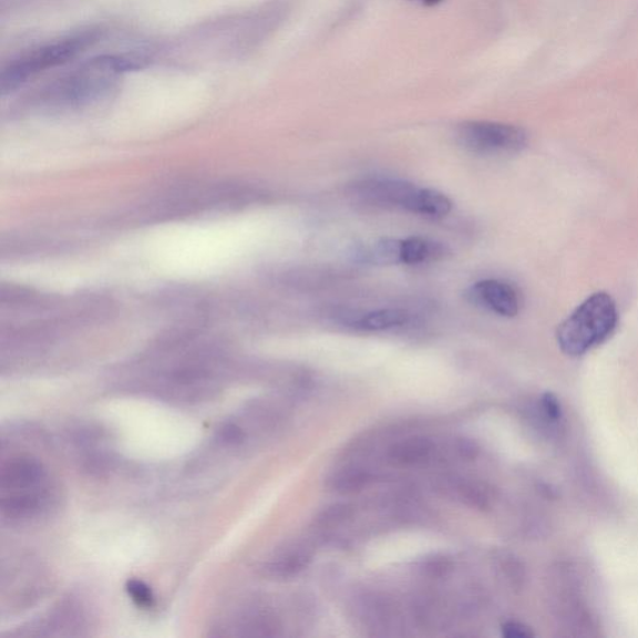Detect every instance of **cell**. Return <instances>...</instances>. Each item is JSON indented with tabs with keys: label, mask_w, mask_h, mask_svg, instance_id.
<instances>
[{
	"label": "cell",
	"mask_w": 638,
	"mask_h": 638,
	"mask_svg": "<svg viewBox=\"0 0 638 638\" xmlns=\"http://www.w3.org/2000/svg\"><path fill=\"white\" fill-rule=\"evenodd\" d=\"M618 312L613 297L598 292L588 297L557 329L562 351L578 357L590 351L610 336L617 326Z\"/></svg>",
	"instance_id": "obj_1"
},
{
	"label": "cell",
	"mask_w": 638,
	"mask_h": 638,
	"mask_svg": "<svg viewBox=\"0 0 638 638\" xmlns=\"http://www.w3.org/2000/svg\"><path fill=\"white\" fill-rule=\"evenodd\" d=\"M94 40L92 33L58 40V42L33 50L8 64L0 75V92L7 95L23 86L29 79L48 69L62 65L83 52Z\"/></svg>",
	"instance_id": "obj_2"
},
{
	"label": "cell",
	"mask_w": 638,
	"mask_h": 638,
	"mask_svg": "<svg viewBox=\"0 0 638 638\" xmlns=\"http://www.w3.org/2000/svg\"><path fill=\"white\" fill-rule=\"evenodd\" d=\"M143 66V60L132 56L105 55L90 60L68 80L63 95L70 103H89L112 90L120 75Z\"/></svg>",
	"instance_id": "obj_3"
},
{
	"label": "cell",
	"mask_w": 638,
	"mask_h": 638,
	"mask_svg": "<svg viewBox=\"0 0 638 638\" xmlns=\"http://www.w3.org/2000/svg\"><path fill=\"white\" fill-rule=\"evenodd\" d=\"M456 140L467 152L484 156L521 153L527 146L524 128L493 122H466L457 126Z\"/></svg>",
	"instance_id": "obj_4"
},
{
	"label": "cell",
	"mask_w": 638,
	"mask_h": 638,
	"mask_svg": "<svg viewBox=\"0 0 638 638\" xmlns=\"http://www.w3.org/2000/svg\"><path fill=\"white\" fill-rule=\"evenodd\" d=\"M418 189V186L403 179L372 177L356 183L353 194L371 204L393 206L411 212Z\"/></svg>",
	"instance_id": "obj_5"
},
{
	"label": "cell",
	"mask_w": 638,
	"mask_h": 638,
	"mask_svg": "<svg viewBox=\"0 0 638 638\" xmlns=\"http://www.w3.org/2000/svg\"><path fill=\"white\" fill-rule=\"evenodd\" d=\"M465 296L469 302L498 316L515 317L521 311V298L516 289L498 279L476 282L467 289Z\"/></svg>",
	"instance_id": "obj_6"
},
{
	"label": "cell",
	"mask_w": 638,
	"mask_h": 638,
	"mask_svg": "<svg viewBox=\"0 0 638 638\" xmlns=\"http://www.w3.org/2000/svg\"><path fill=\"white\" fill-rule=\"evenodd\" d=\"M2 487L4 491H27L38 488L45 481V472L35 459L18 457L2 469Z\"/></svg>",
	"instance_id": "obj_7"
},
{
	"label": "cell",
	"mask_w": 638,
	"mask_h": 638,
	"mask_svg": "<svg viewBox=\"0 0 638 638\" xmlns=\"http://www.w3.org/2000/svg\"><path fill=\"white\" fill-rule=\"evenodd\" d=\"M449 255V249L444 244L434 239L413 236L402 239V264L421 265L442 261Z\"/></svg>",
	"instance_id": "obj_8"
},
{
	"label": "cell",
	"mask_w": 638,
	"mask_h": 638,
	"mask_svg": "<svg viewBox=\"0 0 638 638\" xmlns=\"http://www.w3.org/2000/svg\"><path fill=\"white\" fill-rule=\"evenodd\" d=\"M358 261L378 266L402 264V239L384 237L358 246L354 251Z\"/></svg>",
	"instance_id": "obj_9"
},
{
	"label": "cell",
	"mask_w": 638,
	"mask_h": 638,
	"mask_svg": "<svg viewBox=\"0 0 638 638\" xmlns=\"http://www.w3.org/2000/svg\"><path fill=\"white\" fill-rule=\"evenodd\" d=\"M433 443L423 436H412L399 442L389 451V459L395 465L412 466L426 461L433 452Z\"/></svg>",
	"instance_id": "obj_10"
},
{
	"label": "cell",
	"mask_w": 638,
	"mask_h": 638,
	"mask_svg": "<svg viewBox=\"0 0 638 638\" xmlns=\"http://www.w3.org/2000/svg\"><path fill=\"white\" fill-rule=\"evenodd\" d=\"M447 196L433 188L419 187L411 213L431 218H442L452 212Z\"/></svg>",
	"instance_id": "obj_11"
},
{
	"label": "cell",
	"mask_w": 638,
	"mask_h": 638,
	"mask_svg": "<svg viewBox=\"0 0 638 638\" xmlns=\"http://www.w3.org/2000/svg\"><path fill=\"white\" fill-rule=\"evenodd\" d=\"M411 316L399 308L378 309V311L369 312L356 321V327L362 331L378 332L385 331L395 327H402L409 322Z\"/></svg>",
	"instance_id": "obj_12"
},
{
	"label": "cell",
	"mask_w": 638,
	"mask_h": 638,
	"mask_svg": "<svg viewBox=\"0 0 638 638\" xmlns=\"http://www.w3.org/2000/svg\"><path fill=\"white\" fill-rule=\"evenodd\" d=\"M43 503L44 498L39 493L10 494L3 497L2 513L10 521H23L37 515Z\"/></svg>",
	"instance_id": "obj_13"
},
{
	"label": "cell",
	"mask_w": 638,
	"mask_h": 638,
	"mask_svg": "<svg viewBox=\"0 0 638 638\" xmlns=\"http://www.w3.org/2000/svg\"><path fill=\"white\" fill-rule=\"evenodd\" d=\"M371 474L361 467H347L329 481L332 491L339 494H353L363 491L371 483Z\"/></svg>",
	"instance_id": "obj_14"
},
{
	"label": "cell",
	"mask_w": 638,
	"mask_h": 638,
	"mask_svg": "<svg viewBox=\"0 0 638 638\" xmlns=\"http://www.w3.org/2000/svg\"><path fill=\"white\" fill-rule=\"evenodd\" d=\"M309 562H311V554L307 550H297L279 557L278 560L269 564L267 572L269 575L276 577H291L302 572Z\"/></svg>",
	"instance_id": "obj_15"
},
{
	"label": "cell",
	"mask_w": 638,
	"mask_h": 638,
	"mask_svg": "<svg viewBox=\"0 0 638 638\" xmlns=\"http://www.w3.org/2000/svg\"><path fill=\"white\" fill-rule=\"evenodd\" d=\"M126 591L132 600L138 606L148 608L155 603V596L152 588H150L142 580H128L126 584Z\"/></svg>",
	"instance_id": "obj_16"
},
{
	"label": "cell",
	"mask_w": 638,
	"mask_h": 638,
	"mask_svg": "<svg viewBox=\"0 0 638 638\" xmlns=\"http://www.w3.org/2000/svg\"><path fill=\"white\" fill-rule=\"evenodd\" d=\"M463 502L476 508H485L491 504L487 488L481 484L469 483L462 487Z\"/></svg>",
	"instance_id": "obj_17"
},
{
	"label": "cell",
	"mask_w": 638,
	"mask_h": 638,
	"mask_svg": "<svg viewBox=\"0 0 638 638\" xmlns=\"http://www.w3.org/2000/svg\"><path fill=\"white\" fill-rule=\"evenodd\" d=\"M351 513V507L348 505H333L328 507L327 511L319 516V523L323 525L342 523Z\"/></svg>",
	"instance_id": "obj_18"
},
{
	"label": "cell",
	"mask_w": 638,
	"mask_h": 638,
	"mask_svg": "<svg viewBox=\"0 0 638 638\" xmlns=\"http://www.w3.org/2000/svg\"><path fill=\"white\" fill-rule=\"evenodd\" d=\"M543 408H544V412L546 414L547 418H550L552 421H558V419L562 418V405L560 402H558V399L552 394V393H546L543 397Z\"/></svg>",
	"instance_id": "obj_19"
},
{
	"label": "cell",
	"mask_w": 638,
	"mask_h": 638,
	"mask_svg": "<svg viewBox=\"0 0 638 638\" xmlns=\"http://www.w3.org/2000/svg\"><path fill=\"white\" fill-rule=\"evenodd\" d=\"M503 636L506 638H528L534 634L527 626L518 622H506L503 625Z\"/></svg>",
	"instance_id": "obj_20"
},
{
	"label": "cell",
	"mask_w": 638,
	"mask_h": 638,
	"mask_svg": "<svg viewBox=\"0 0 638 638\" xmlns=\"http://www.w3.org/2000/svg\"><path fill=\"white\" fill-rule=\"evenodd\" d=\"M219 435H222L223 441H225L229 444L241 443L243 439L245 438V434L241 431V429H239L235 424H228V425L224 426L222 429V433H219Z\"/></svg>",
	"instance_id": "obj_21"
},
{
	"label": "cell",
	"mask_w": 638,
	"mask_h": 638,
	"mask_svg": "<svg viewBox=\"0 0 638 638\" xmlns=\"http://www.w3.org/2000/svg\"><path fill=\"white\" fill-rule=\"evenodd\" d=\"M449 568H451V565H449L445 558H433V560L428 562L425 572L432 576H442L449 572Z\"/></svg>",
	"instance_id": "obj_22"
},
{
	"label": "cell",
	"mask_w": 638,
	"mask_h": 638,
	"mask_svg": "<svg viewBox=\"0 0 638 638\" xmlns=\"http://www.w3.org/2000/svg\"><path fill=\"white\" fill-rule=\"evenodd\" d=\"M459 452L462 453L463 456L467 459H474L477 455L478 449L472 441L469 439H462L461 443H459Z\"/></svg>",
	"instance_id": "obj_23"
},
{
	"label": "cell",
	"mask_w": 638,
	"mask_h": 638,
	"mask_svg": "<svg viewBox=\"0 0 638 638\" xmlns=\"http://www.w3.org/2000/svg\"><path fill=\"white\" fill-rule=\"evenodd\" d=\"M423 2L428 6H434V4L441 3L442 0H423Z\"/></svg>",
	"instance_id": "obj_24"
}]
</instances>
